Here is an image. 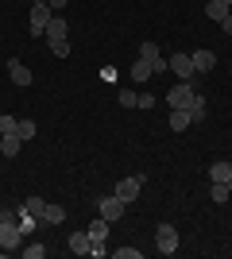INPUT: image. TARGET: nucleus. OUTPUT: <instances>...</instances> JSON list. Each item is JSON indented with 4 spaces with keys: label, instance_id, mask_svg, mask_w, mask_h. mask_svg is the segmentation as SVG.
<instances>
[{
    "label": "nucleus",
    "instance_id": "obj_1",
    "mask_svg": "<svg viewBox=\"0 0 232 259\" xmlns=\"http://www.w3.org/2000/svg\"><path fill=\"white\" fill-rule=\"evenodd\" d=\"M155 248L163 251V255H174L178 251V228L170 221H163V225L155 228Z\"/></svg>",
    "mask_w": 232,
    "mask_h": 259
},
{
    "label": "nucleus",
    "instance_id": "obj_2",
    "mask_svg": "<svg viewBox=\"0 0 232 259\" xmlns=\"http://www.w3.org/2000/svg\"><path fill=\"white\" fill-rule=\"evenodd\" d=\"M23 244V225H20V217L16 221H8V225L0 228V251H16Z\"/></svg>",
    "mask_w": 232,
    "mask_h": 259
},
{
    "label": "nucleus",
    "instance_id": "obj_3",
    "mask_svg": "<svg viewBox=\"0 0 232 259\" xmlns=\"http://www.w3.org/2000/svg\"><path fill=\"white\" fill-rule=\"evenodd\" d=\"M194 93H198V85H194V81H178V85L166 93V105H170V108H190Z\"/></svg>",
    "mask_w": 232,
    "mask_h": 259
},
{
    "label": "nucleus",
    "instance_id": "obj_4",
    "mask_svg": "<svg viewBox=\"0 0 232 259\" xmlns=\"http://www.w3.org/2000/svg\"><path fill=\"white\" fill-rule=\"evenodd\" d=\"M51 16H55V8L51 4H31V31L27 35H47V23H51Z\"/></svg>",
    "mask_w": 232,
    "mask_h": 259
},
{
    "label": "nucleus",
    "instance_id": "obj_5",
    "mask_svg": "<svg viewBox=\"0 0 232 259\" xmlns=\"http://www.w3.org/2000/svg\"><path fill=\"white\" fill-rule=\"evenodd\" d=\"M144 182H147L144 174H132V178H120V182H116V197L132 205L135 197H140V186H144Z\"/></svg>",
    "mask_w": 232,
    "mask_h": 259
},
{
    "label": "nucleus",
    "instance_id": "obj_6",
    "mask_svg": "<svg viewBox=\"0 0 232 259\" xmlns=\"http://www.w3.org/2000/svg\"><path fill=\"white\" fill-rule=\"evenodd\" d=\"M97 209H101V217H105L109 225H116V221L124 217V209H128V201H120V197L112 194V197H101V201H97Z\"/></svg>",
    "mask_w": 232,
    "mask_h": 259
},
{
    "label": "nucleus",
    "instance_id": "obj_7",
    "mask_svg": "<svg viewBox=\"0 0 232 259\" xmlns=\"http://www.w3.org/2000/svg\"><path fill=\"white\" fill-rule=\"evenodd\" d=\"M170 62V70L178 74V81H194L198 85V74H194V58L190 54H174V58H166Z\"/></svg>",
    "mask_w": 232,
    "mask_h": 259
},
{
    "label": "nucleus",
    "instance_id": "obj_8",
    "mask_svg": "<svg viewBox=\"0 0 232 259\" xmlns=\"http://www.w3.org/2000/svg\"><path fill=\"white\" fill-rule=\"evenodd\" d=\"M140 58H147V62H151V74H163V70H170V62L159 54V43H151V39L140 47Z\"/></svg>",
    "mask_w": 232,
    "mask_h": 259
},
{
    "label": "nucleus",
    "instance_id": "obj_9",
    "mask_svg": "<svg viewBox=\"0 0 232 259\" xmlns=\"http://www.w3.org/2000/svg\"><path fill=\"white\" fill-rule=\"evenodd\" d=\"M58 39H70V23L55 12V16H51V23H47V43H58Z\"/></svg>",
    "mask_w": 232,
    "mask_h": 259
},
{
    "label": "nucleus",
    "instance_id": "obj_10",
    "mask_svg": "<svg viewBox=\"0 0 232 259\" xmlns=\"http://www.w3.org/2000/svg\"><path fill=\"white\" fill-rule=\"evenodd\" d=\"M8 77L16 81V85H23V89L31 85V70H27V66H23L20 58H8Z\"/></svg>",
    "mask_w": 232,
    "mask_h": 259
},
{
    "label": "nucleus",
    "instance_id": "obj_11",
    "mask_svg": "<svg viewBox=\"0 0 232 259\" xmlns=\"http://www.w3.org/2000/svg\"><path fill=\"white\" fill-rule=\"evenodd\" d=\"M190 58H194V74H209L213 66H217V54L213 51H194Z\"/></svg>",
    "mask_w": 232,
    "mask_h": 259
},
{
    "label": "nucleus",
    "instance_id": "obj_12",
    "mask_svg": "<svg viewBox=\"0 0 232 259\" xmlns=\"http://www.w3.org/2000/svg\"><path fill=\"white\" fill-rule=\"evenodd\" d=\"M62 221H66V209H62V205H51V201H47L43 213H39V225H51V228H55V225H62Z\"/></svg>",
    "mask_w": 232,
    "mask_h": 259
},
{
    "label": "nucleus",
    "instance_id": "obj_13",
    "mask_svg": "<svg viewBox=\"0 0 232 259\" xmlns=\"http://www.w3.org/2000/svg\"><path fill=\"white\" fill-rule=\"evenodd\" d=\"M170 132H186V128H194V120H190V108H170Z\"/></svg>",
    "mask_w": 232,
    "mask_h": 259
},
{
    "label": "nucleus",
    "instance_id": "obj_14",
    "mask_svg": "<svg viewBox=\"0 0 232 259\" xmlns=\"http://www.w3.org/2000/svg\"><path fill=\"white\" fill-rule=\"evenodd\" d=\"M205 16H209L213 23H221V20L232 16V4H224V0H209V4H205Z\"/></svg>",
    "mask_w": 232,
    "mask_h": 259
},
{
    "label": "nucleus",
    "instance_id": "obj_15",
    "mask_svg": "<svg viewBox=\"0 0 232 259\" xmlns=\"http://www.w3.org/2000/svg\"><path fill=\"white\" fill-rule=\"evenodd\" d=\"M205 116H209V101L201 97V93H194V101H190V120H194V124H201Z\"/></svg>",
    "mask_w": 232,
    "mask_h": 259
},
{
    "label": "nucleus",
    "instance_id": "obj_16",
    "mask_svg": "<svg viewBox=\"0 0 232 259\" xmlns=\"http://www.w3.org/2000/svg\"><path fill=\"white\" fill-rule=\"evenodd\" d=\"M70 251H74V255L93 251V236H89V232H74V236H70Z\"/></svg>",
    "mask_w": 232,
    "mask_h": 259
},
{
    "label": "nucleus",
    "instance_id": "obj_17",
    "mask_svg": "<svg viewBox=\"0 0 232 259\" xmlns=\"http://www.w3.org/2000/svg\"><path fill=\"white\" fill-rule=\"evenodd\" d=\"M20 151H23V140L16 136V132H12V136H0V155L12 159V155H20Z\"/></svg>",
    "mask_w": 232,
    "mask_h": 259
},
{
    "label": "nucleus",
    "instance_id": "obj_18",
    "mask_svg": "<svg viewBox=\"0 0 232 259\" xmlns=\"http://www.w3.org/2000/svg\"><path fill=\"white\" fill-rule=\"evenodd\" d=\"M228 178H232V162H213V166H209V182H228Z\"/></svg>",
    "mask_w": 232,
    "mask_h": 259
},
{
    "label": "nucleus",
    "instance_id": "obj_19",
    "mask_svg": "<svg viewBox=\"0 0 232 259\" xmlns=\"http://www.w3.org/2000/svg\"><path fill=\"white\" fill-rule=\"evenodd\" d=\"M85 232L93 236V244H105V236H109V221H105V217H97V221H93Z\"/></svg>",
    "mask_w": 232,
    "mask_h": 259
},
{
    "label": "nucleus",
    "instance_id": "obj_20",
    "mask_svg": "<svg viewBox=\"0 0 232 259\" xmlns=\"http://www.w3.org/2000/svg\"><path fill=\"white\" fill-rule=\"evenodd\" d=\"M228 194H232L228 182H209V197L217 201V205H224V201H228Z\"/></svg>",
    "mask_w": 232,
    "mask_h": 259
},
{
    "label": "nucleus",
    "instance_id": "obj_21",
    "mask_svg": "<svg viewBox=\"0 0 232 259\" xmlns=\"http://www.w3.org/2000/svg\"><path fill=\"white\" fill-rule=\"evenodd\" d=\"M147 77H151V62H147V58H140V62L132 66V81H147Z\"/></svg>",
    "mask_w": 232,
    "mask_h": 259
},
{
    "label": "nucleus",
    "instance_id": "obj_22",
    "mask_svg": "<svg viewBox=\"0 0 232 259\" xmlns=\"http://www.w3.org/2000/svg\"><path fill=\"white\" fill-rule=\"evenodd\" d=\"M16 132H20V140L27 143V140H35V132H39V128H35V120H20V128H16Z\"/></svg>",
    "mask_w": 232,
    "mask_h": 259
},
{
    "label": "nucleus",
    "instance_id": "obj_23",
    "mask_svg": "<svg viewBox=\"0 0 232 259\" xmlns=\"http://www.w3.org/2000/svg\"><path fill=\"white\" fill-rule=\"evenodd\" d=\"M16 128H20V120H16V116H0V136H12ZM16 136H20V132H16Z\"/></svg>",
    "mask_w": 232,
    "mask_h": 259
},
{
    "label": "nucleus",
    "instance_id": "obj_24",
    "mask_svg": "<svg viewBox=\"0 0 232 259\" xmlns=\"http://www.w3.org/2000/svg\"><path fill=\"white\" fill-rule=\"evenodd\" d=\"M23 255H27V259H43V255H47V244H39V240H35V244H27V248H23Z\"/></svg>",
    "mask_w": 232,
    "mask_h": 259
},
{
    "label": "nucleus",
    "instance_id": "obj_25",
    "mask_svg": "<svg viewBox=\"0 0 232 259\" xmlns=\"http://www.w3.org/2000/svg\"><path fill=\"white\" fill-rule=\"evenodd\" d=\"M116 101H120V108H135L140 93H132V89H124V93H116Z\"/></svg>",
    "mask_w": 232,
    "mask_h": 259
},
{
    "label": "nucleus",
    "instance_id": "obj_26",
    "mask_svg": "<svg viewBox=\"0 0 232 259\" xmlns=\"http://www.w3.org/2000/svg\"><path fill=\"white\" fill-rule=\"evenodd\" d=\"M43 205H47L43 197H27V201H23V209H27L31 217H39V213H43Z\"/></svg>",
    "mask_w": 232,
    "mask_h": 259
},
{
    "label": "nucleus",
    "instance_id": "obj_27",
    "mask_svg": "<svg viewBox=\"0 0 232 259\" xmlns=\"http://www.w3.org/2000/svg\"><path fill=\"white\" fill-rule=\"evenodd\" d=\"M51 51H55V58H70V39H58V43H51Z\"/></svg>",
    "mask_w": 232,
    "mask_h": 259
},
{
    "label": "nucleus",
    "instance_id": "obj_28",
    "mask_svg": "<svg viewBox=\"0 0 232 259\" xmlns=\"http://www.w3.org/2000/svg\"><path fill=\"white\" fill-rule=\"evenodd\" d=\"M112 255H116V259H144V251H140V248H116Z\"/></svg>",
    "mask_w": 232,
    "mask_h": 259
},
{
    "label": "nucleus",
    "instance_id": "obj_29",
    "mask_svg": "<svg viewBox=\"0 0 232 259\" xmlns=\"http://www.w3.org/2000/svg\"><path fill=\"white\" fill-rule=\"evenodd\" d=\"M135 108H147V112H151V108H155V97H151V93H140V101H135Z\"/></svg>",
    "mask_w": 232,
    "mask_h": 259
},
{
    "label": "nucleus",
    "instance_id": "obj_30",
    "mask_svg": "<svg viewBox=\"0 0 232 259\" xmlns=\"http://www.w3.org/2000/svg\"><path fill=\"white\" fill-rule=\"evenodd\" d=\"M8 221H16V213H8V209H0V228L8 225Z\"/></svg>",
    "mask_w": 232,
    "mask_h": 259
},
{
    "label": "nucleus",
    "instance_id": "obj_31",
    "mask_svg": "<svg viewBox=\"0 0 232 259\" xmlns=\"http://www.w3.org/2000/svg\"><path fill=\"white\" fill-rule=\"evenodd\" d=\"M47 4H51V8H55V12H62V8H66V4H70V0H47Z\"/></svg>",
    "mask_w": 232,
    "mask_h": 259
},
{
    "label": "nucleus",
    "instance_id": "obj_32",
    "mask_svg": "<svg viewBox=\"0 0 232 259\" xmlns=\"http://www.w3.org/2000/svg\"><path fill=\"white\" fill-rule=\"evenodd\" d=\"M221 27H224V35H232V16H228V20H221Z\"/></svg>",
    "mask_w": 232,
    "mask_h": 259
},
{
    "label": "nucleus",
    "instance_id": "obj_33",
    "mask_svg": "<svg viewBox=\"0 0 232 259\" xmlns=\"http://www.w3.org/2000/svg\"><path fill=\"white\" fill-rule=\"evenodd\" d=\"M31 4H39V0H31ZM43 4H47V0H43Z\"/></svg>",
    "mask_w": 232,
    "mask_h": 259
},
{
    "label": "nucleus",
    "instance_id": "obj_34",
    "mask_svg": "<svg viewBox=\"0 0 232 259\" xmlns=\"http://www.w3.org/2000/svg\"><path fill=\"white\" fill-rule=\"evenodd\" d=\"M228 190H232V178H228Z\"/></svg>",
    "mask_w": 232,
    "mask_h": 259
},
{
    "label": "nucleus",
    "instance_id": "obj_35",
    "mask_svg": "<svg viewBox=\"0 0 232 259\" xmlns=\"http://www.w3.org/2000/svg\"><path fill=\"white\" fill-rule=\"evenodd\" d=\"M224 4H232V0H224Z\"/></svg>",
    "mask_w": 232,
    "mask_h": 259
}]
</instances>
